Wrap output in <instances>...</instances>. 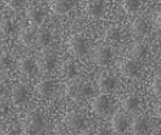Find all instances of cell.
Returning a JSON list of instances; mask_svg holds the SVG:
<instances>
[{
    "label": "cell",
    "mask_w": 161,
    "mask_h": 135,
    "mask_svg": "<svg viewBox=\"0 0 161 135\" xmlns=\"http://www.w3.org/2000/svg\"><path fill=\"white\" fill-rule=\"evenodd\" d=\"M68 47H69V52L75 59H83L87 55V51H88L86 39L83 37H80V35L70 37Z\"/></svg>",
    "instance_id": "cell-2"
},
{
    "label": "cell",
    "mask_w": 161,
    "mask_h": 135,
    "mask_svg": "<svg viewBox=\"0 0 161 135\" xmlns=\"http://www.w3.org/2000/svg\"><path fill=\"white\" fill-rule=\"evenodd\" d=\"M110 129L116 134H122L129 130V118L124 113H116L113 114L110 120Z\"/></svg>",
    "instance_id": "cell-8"
},
{
    "label": "cell",
    "mask_w": 161,
    "mask_h": 135,
    "mask_svg": "<svg viewBox=\"0 0 161 135\" xmlns=\"http://www.w3.org/2000/svg\"><path fill=\"white\" fill-rule=\"evenodd\" d=\"M75 76V65L73 61L66 60L60 66V77L61 78H73Z\"/></svg>",
    "instance_id": "cell-23"
},
{
    "label": "cell",
    "mask_w": 161,
    "mask_h": 135,
    "mask_svg": "<svg viewBox=\"0 0 161 135\" xmlns=\"http://www.w3.org/2000/svg\"><path fill=\"white\" fill-rule=\"evenodd\" d=\"M142 3L140 0H125L124 2V9L127 14H134L138 12V9L140 8Z\"/></svg>",
    "instance_id": "cell-25"
},
{
    "label": "cell",
    "mask_w": 161,
    "mask_h": 135,
    "mask_svg": "<svg viewBox=\"0 0 161 135\" xmlns=\"http://www.w3.org/2000/svg\"><path fill=\"white\" fill-rule=\"evenodd\" d=\"M155 113H156V116L158 118H161V101H158L156 104V107H155Z\"/></svg>",
    "instance_id": "cell-32"
},
{
    "label": "cell",
    "mask_w": 161,
    "mask_h": 135,
    "mask_svg": "<svg viewBox=\"0 0 161 135\" xmlns=\"http://www.w3.org/2000/svg\"><path fill=\"white\" fill-rule=\"evenodd\" d=\"M151 91H152L153 95L161 96V78L160 77H156L152 81V85H151Z\"/></svg>",
    "instance_id": "cell-28"
},
{
    "label": "cell",
    "mask_w": 161,
    "mask_h": 135,
    "mask_svg": "<svg viewBox=\"0 0 161 135\" xmlns=\"http://www.w3.org/2000/svg\"><path fill=\"white\" fill-rule=\"evenodd\" d=\"M11 70V60L7 56H0V74L4 76Z\"/></svg>",
    "instance_id": "cell-27"
},
{
    "label": "cell",
    "mask_w": 161,
    "mask_h": 135,
    "mask_svg": "<svg viewBox=\"0 0 161 135\" xmlns=\"http://www.w3.org/2000/svg\"><path fill=\"white\" fill-rule=\"evenodd\" d=\"M11 95L14 104H21L29 99V90L22 83H16L11 90Z\"/></svg>",
    "instance_id": "cell-14"
},
{
    "label": "cell",
    "mask_w": 161,
    "mask_h": 135,
    "mask_svg": "<svg viewBox=\"0 0 161 135\" xmlns=\"http://www.w3.org/2000/svg\"><path fill=\"white\" fill-rule=\"evenodd\" d=\"M104 38L107 42H119L121 40V30L116 26H110L105 30V34H104Z\"/></svg>",
    "instance_id": "cell-24"
},
{
    "label": "cell",
    "mask_w": 161,
    "mask_h": 135,
    "mask_svg": "<svg viewBox=\"0 0 161 135\" xmlns=\"http://www.w3.org/2000/svg\"><path fill=\"white\" fill-rule=\"evenodd\" d=\"M110 60H112V55H110V51L107 46H104V44L95 46V48L92 51V61L96 65L107 66V65H109Z\"/></svg>",
    "instance_id": "cell-5"
},
{
    "label": "cell",
    "mask_w": 161,
    "mask_h": 135,
    "mask_svg": "<svg viewBox=\"0 0 161 135\" xmlns=\"http://www.w3.org/2000/svg\"><path fill=\"white\" fill-rule=\"evenodd\" d=\"M108 108H109V100L105 93L97 95L91 100V110H92V113L97 114V116L104 114L108 110Z\"/></svg>",
    "instance_id": "cell-11"
},
{
    "label": "cell",
    "mask_w": 161,
    "mask_h": 135,
    "mask_svg": "<svg viewBox=\"0 0 161 135\" xmlns=\"http://www.w3.org/2000/svg\"><path fill=\"white\" fill-rule=\"evenodd\" d=\"M9 110H11V105H9V103L0 99V117L7 116V114L9 113Z\"/></svg>",
    "instance_id": "cell-29"
},
{
    "label": "cell",
    "mask_w": 161,
    "mask_h": 135,
    "mask_svg": "<svg viewBox=\"0 0 161 135\" xmlns=\"http://www.w3.org/2000/svg\"><path fill=\"white\" fill-rule=\"evenodd\" d=\"M27 17H29V20H30V22H31V24L40 25L43 22L46 14H44L42 8H39L36 5H33V7H30L29 10H27Z\"/></svg>",
    "instance_id": "cell-18"
},
{
    "label": "cell",
    "mask_w": 161,
    "mask_h": 135,
    "mask_svg": "<svg viewBox=\"0 0 161 135\" xmlns=\"http://www.w3.org/2000/svg\"><path fill=\"white\" fill-rule=\"evenodd\" d=\"M3 2H4L7 5H9V7L17 8V7H19V5H22L25 0H3Z\"/></svg>",
    "instance_id": "cell-30"
},
{
    "label": "cell",
    "mask_w": 161,
    "mask_h": 135,
    "mask_svg": "<svg viewBox=\"0 0 161 135\" xmlns=\"http://www.w3.org/2000/svg\"><path fill=\"white\" fill-rule=\"evenodd\" d=\"M130 53H131V57H133L134 60L140 61V60H143V59L147 56L148 48H147L146 44L138 42V43H135V44L131 47V51H130Z\"/></svg>",
    "instance_id": "cell-22"
},
{
    "label": "cell",
    "mask_w": 161,
    "mask_h": 135,
    "mask_svg": "<svg viewBox=\"0 0 161 135\" xmlns=\"http://www.w3.org/2000/svg\"><path fill=\"white\" fill-rule=\"evenodd\" d=\"M65 126L69 131H82L86 127V118L83 114L77 112H70L65 118Z\"/></svg>",
    "instance_id": "cell-4"
},
{
    "label": "cell",
    "mask_w": 161,
    "mask_h": 135,
    "mask_svg": "<svg viewBox=\"0 0 161 135\" xmlns=\"http://www.w3.org/2000/svg\"><path fill=\"white\" fill-rule=\"evenodd\" d=\"M148 30V24L147 21L143 18H136L134 22L131 24V27H130V35L134 40H142Z\"/></svg>",
    "instance_id": "cell-9"
},
{
    "label": "cell",
    "mask_w": 161,
    "mask_h": 135,
    "mask_svg": "<svg viewBox=\"0 0 161 135\" xmlns=\"http://www.w3.org/2000/svg\"><path fill=\"white\" fill-rule=\"evenodd\" d=\"M13 33V24L11 20L4 18L0 21V35L2 37H9Z\"/></svg>",
    "instance_id": "cell-26"
},
{
    "label": "cell",
    "mask_w": 161,
    "mask_h": 135,
    "mask_svg": "<svg viewBox=\"0 0 161 135\" xmlns=\"http://www.w3.org/2000/svg\"><path fill=\"white\" fill-rule=\"evenodd\" d=\"M73 4V0H51V10L57 16H65L72 10Z\"/></svg>",
    "instance_id": "cell-12"
},
{
    "label": "cell",
    "mask_w": 161,
    "mask_h": 135,
    "mask_svg": "<svg viewBox=\"0 0 161 135\" xmlns=\"http://www.w3.org/2000/svg\"><path fill=\"white\" fill-rule=\"evenodd\" d=\"M73 2H74V0H73Z\"/></svg>",
    "instance_id": "cell-34"
},
{
    "label": "cell",
    "mask_w": 161,
    "mask_h": 135,
    "mask_svg": "<svg viewBox=\"0 0 161 135\" xmlns=\"http://www.w3.org/2000/svg\"><path fill=\"white\" fill-rule=\"evenodd\" d=\"M139 105H140V101L136 96L134 95H129L126 96L124 100H122V108L125 112L127 113H134L139 109Z\"/></svg>",
    "instance_id": "cell-20"
},
{
    "label": "cell",
    "mask_w": 161,
    "mask_h": 135,
    "mask_svg": "<svg viewBox=\"0 0 161 135\" xmlns=\"http://www.w3.org/2000/svg\"><path fill=\"white\" fill-rule=\"evenodd\" d=\"M114 86H116V82L112 77H108V76H103L97 79V87H99V91L102 93H110L113 90H114Z\"/></svg>",
    "instance_id": "cell-17"
},
{
    "label": "cell",
    "mask_w": 161,
    "mask_h": 135,
    "mask_svg": "<svg viewBox=\"0 0 161 135\" xmlns=\"http://www.w3.org/2000/svg\"><path fill=\"white\" fill-rule=\"evenodd\" d=\"M129 130L133 134H142L148 130L147 120L143 116H134L129 123Z\"/></svg>",
    "instance_id": "cell-15"
},
{
    "label": "cell",
    "mask_w": 161,
    "mask_h": 135,
    "mask_svg": "<svg viewBox=\"0 0 161 135\" xmlns=\"http://www.w3.org/2000/svg\"><path fill=\"white\" fill-rule=\"evenodd\" d=\"M119 70H121V74H122L125 78L134 79V78H138L140 76V73H142V66H140L138 60L124 59L119 64Z\"/></svg>",
    "instance_id": "cell-3"
},
{
    "label": "cell",
    "mask_w": 161,
    "mask_h": 135,
    "mask_svg": "<svg viewBox=\"0 0 161 135\" xmlns=\"http://www.w3.org/2000/svg\"><path fill=\"white\" fill-rule=\"evenodd\" d=\"M86 9L92 20H100L105 13V5L103 0H88Z\"/></svg>",
    "instance_id": "cell-10"
},
{
    "label": "cell",
    "mask_w": 161,
    "mask_h": 135,
    "mask_svg": "<svg viewBox=\"0 0 161 135\" xmlns=\"http://www.w3.org/2000/svg\"><path fill=\"white\" fill-rule=\"evenodd\" d=\"M66 95L72 100H83L91 93V85L86 81H72L66 85Z\"/></svg>",
    "instance_id": "cell-1"
},
{
    "label": "cell",
    "mask_w": 161,
    "mask_h": 135,
    "mask_svg": "<svg viewBox=\"0 0 161 135\" xmlns=\"http://www.w3.org/2000/svg\"><path fill=\"white\" fill-rule=\"evenodd\" d=\"M17 69L21 76L30 78V77H33L35 73V64L30 57H21L17 61Z\"/></svg>",
    "instance_id": "cell-13"
},
{
    "label": "cell",
    "mask_w": 161,
    "mask_h": 135,
    "mask_svg": "<svg viewBox=\"0 0 161 135\" xmlns=\"http://www.w3.org/2000/svg\"><path fill=\"white\" fill-rule=\"evenodd\" d=\"M56 66V59L51 53H43L36 60V69L40 74H49Z\"/></svg>",
    "instance_id": "cell-7"
},
{
    "label": "cell",
    "mask_w": 161,
    "mask_h": 135,
    "mask_svg": "<svg viewBox=\"0 0 161 135\" xmlns=\"http://www.w3.org/2000/svg\"><path fill=\"white\" fill-rule=\"evenodd\" d=\"M34 92L36 93L39 98L46 99V98H48L49 95H51V92H52V83L49 81H46V79L40 81V82H38L35 85Z\"/></svg>",
    "instance_id": "cell-19"
},
{
    "label": "cell",
    "mask_w": 161,
    "mask_h": 135,
    "mask_svg": "<svg viewBox=\"0 0 161 135\" xmlns=\"http://www.w3.org/2000/svg\"><path fill=\"white\" fill-rule=\"evenodd\" d=\"M35 31L33 27H22L21 30H19L18 33V40L21 42L22 44H30L33 43L34 39H35Z\"/></svg>",
    "instance_id": "cell-21"
},
{
    "label": "cell",
    "mask_w": 161,
    "mask_h": 135,
    "mask_svg": "<svg viewBox=\"0 0 161 135\" xmlns=\"http://www.w3.org/2000/svg\"><path fill=\"white\" fill-rule=\"evenodd\" d=\"M156 22H157L158 26H161V9L158 10V13H157V16H156Z\"/></svg>",
    "instance_id": "cell-33"
},
{
    "label": "cell",
    "mask_w": 161,
    "mask_h": 135,
    "mask_svg": "<svg viewBox=\"0 0 161 135\" xmlns=\"http://www.w3.org/2000/svg\"><path fill=\"white\" fill-rule=\"evenodd\" d=\"M35 43L38 47L40 48H44L49 44V42H51V33H49V30H47L46 27H40L35 31Z\"/></svg>",
    "instance_id": "cell-16"
},
{
    "label": "cell",
    "mask_w": 161,
    "mask_h": 135,
    "mask_svg": "<svg viewBox=\"0 0 161 135\" xmlns=\"http://www.w3.org/2000/svg\"><path fill=\"white\" fill-rule=\"evenodd\" d=\"M43 129H44V117H43V114H40L38 112L30 114L26 125L24 123V126H22L24 132H39Z\"/></svg>",
    "instance_id": "cell-6"
},
{
    "label": "cell",
    "mask_w": 161,
    "mask_h": 135,
    "mask_svg": "<svg viewBox=\"0 0 161 135\" xmlns=\"http://www.w3.org/2000/svg\"><path fill=\"white\" fill-rule=\"evenodd\" d=\"M8 91H9L8 85H7L4 81H0V99L4 98V96L7 95V92H8Z\"/></svg>",
    "instance_id": "cell-31"
}]
</instances>
